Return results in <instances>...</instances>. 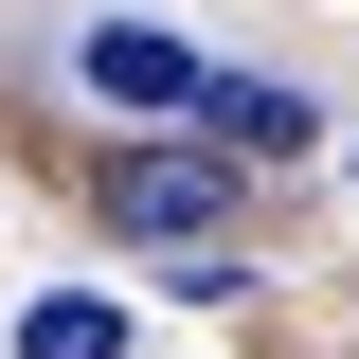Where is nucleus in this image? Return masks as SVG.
Returning <instances> with one entry per match:
<instances>
[{
  "label": "nucleus",
  "instance_id": "nucleus-4",
  "mask_svg": "<svg viewBox=\"0 0 359 359\" xmlns=\"http://www.w3.org/2000/svg\"><path fill=\"white\" fill-rule=\"evenodd\" d=\"M18 359H126V306L108 287H36L18 306Z\"/></svg>",
  "mask_w": 359,
  "mask_h": 359
},
{
  "label": "nucleus",
  "instance_id": "nucleus-1",
  "mask_svg": "<svg viewBox=\"0 0 359 359\" xmlns=\"http://www.w3.org/2000/svg\"><path fill=\"white\" fill-rule=\"evenodd\" d=\"M233 198H252V180H233L198 126H180V144H108V233H144V252H216Z\"/></svg>",
  "mask_w": 359,
  "mask_h": 359
},
{
  "label": "nucleus",
  "instance_id": "nucleus-3",
  "mask_svg": "<svg viewBox=\"0 0 359 359\" xmlns=\"http://www.w3.org/2000/svg\"><path fill=\"white\" fill-rule=\"evenodd\" d=\"M198 144L252 180V162H306V144H323V108H306L287 72H198Z\"/></svg>",
  "mask_w": 359,
  "mask_h": 359
},
{
  "label": "nucleus",
  "instance_id": "nucleus-2",
  "mask_svg": "<svg viewBox=\"0 0 359 359\" xmlns=\"http://www.w3.org/2000/svg\"><path fill=\"white\" fill-rule=\"evenodd\" d=\"M198 72H216V54H180L162 18H90V36H72V90L126 108V126H198Z\"/></svg>",
  "mask_w": 359,
  "mask_h": 359
}]
</instances>
